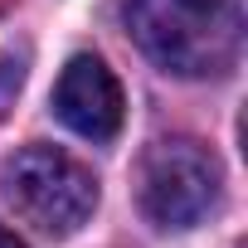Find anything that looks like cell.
Segmentation results:
<instances>
[{
	"label": "cell",
	"mask_w": 248,
	"mask_h": 248,
	"mask_svg": "<svg viewBox=\"0 0 248 248\" xmlns=\"http://www.w3.org/2000/svg\"><path fill=\"white\" fill-rule=\"evenodd\" d=\"M0 190L25 224H34L49 238L78 233L97 209V175L78 156L44 141L20 146L15 156L0 161Z\"/></svg>",
	"instance_id": "obj_2"
},
{
	"label": "cell",
	"mask_w": 248,
	"mask_h": 248,
	"mask_svg": "<svg viewBox=\"0 0 248 248\" xmlns=\"http://www.w3.org/2000/svg\"><path fill=\"white\" fill-rule=\"evenodd\" d=\"M54 117L68 132H78L83 141H112L122 132V83L112 78V68L97 54H73L54 83Z\"/></svg>",
	"instance_id": "obj_4"
},
{
	"label": "cell",
	"mask_w": 248,
	"mask_h": 248,
	"mask_svg": "<svg viewBox=\"0 0 248 248\" xmlns=\"http://www.w3.org/2000/svg\"><path fill=\"white\" fill-rule=\"evenodd\" d=\"M137 49L175 78H224L243 54L238 0H127Z\"/></svg>",
	"instance_id": "obj_1"
},
{
	"label": "cell",
	"mask_w": 248,
	"mask_h": 248,
	"mask_svg": "<svg viewBox=\"0 0 248 248\" xmlns=\"http://www.w3.org/2000/svg\"><path fill=\"white\" fill-rule=\"evenodd\" d=\"M25 54H15V49H5L0 54V122H5V112L15 107V97H20V88H25Z\"/></svg>",
	"instance_id": "obj_5"
},
{
	"label": "cell",
	"mask_w": 248,
	"mask_h": 248,
	"mask_svg": "<svg viewBox=\"0 0 248 248\" xmlns=\"http://www.w3.org/2000/svg\"><path fill=\"white\" fill-rule=\"evenodd\" d=\"M0 248H25V243H20V238H15V233L5 229V224H0Z\"/></svg>",
	"instance_id": "obj_6"
},
{
	"label": "cell",
	"mask_w": 248,
	"mask_h": 248,
	"mask_svg": "<svg viewBox=\"0 0 248 248\" xmlns=\"http://www.w3.org/2000/svg\"><path fill=\"white\" fill-rule=\"evenodd\" d=\"M224 195V166L219 156L195 141V137H161L141 151L137 166V204L141 214L166 229V233H185L195 224H204L219 209Z\"/></svg>",
	"instance_id": "obj_3"
}]
</instances>
